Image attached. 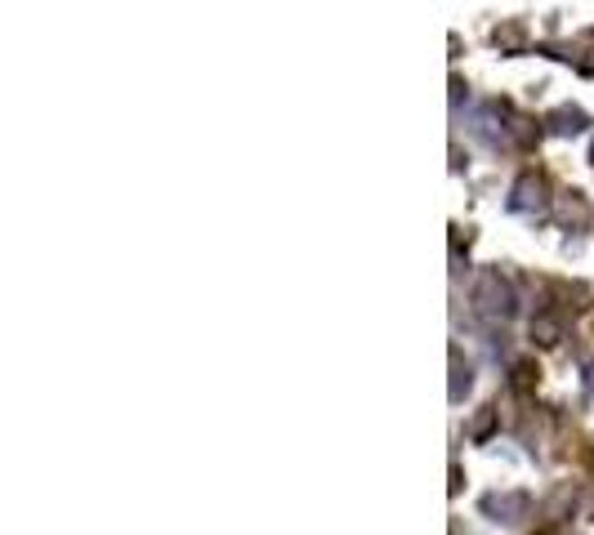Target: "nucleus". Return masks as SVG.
Wrapping results in <instances>:
<instances>
[{
  "label": "nucleus",
  "mask_w": 594,
  "mask_h": 535,
  "mask_svg": "<svg viewBox=\"0 0 594 535\" xmlns=\"http://www.w3.org/2000/svg\"><path fill=\"white\" fill-rule=\"evenodd\" d=\"M474 308L487 313V317H510L514 313V290H510V281L500 277V272H479V281H474Z\"/></svg>",
  "instance_id": "obj_1"
},
{
  "label": "nucleus",
  "mask_w": 594,
  "mask_h": 535,
  "mask_svg": "<svg viewBox=\"0 0 594 535\" xmlns=\"http://www.w3.org/2000/svg\"><path fill=\"white\" fill-rule=\"evenodd\" d=\"M549 125H554L559 134H581V130L590 125V116H586L581 107H559V112L549 116Z\"/></svg>",
  "instance_id": "obj_3"
},
{
  "label": "nucleus",
  "mask_w": 594,
  "mask_h": 535,
  "mask_svg": "<svg viewBox=\"0 0 594 535\" xmlns=\"http://www.w3.org/2000/svg\"><path fill=\"white\" fill-rule=\"evenodd\" d=\"M510 210L514 214H545V179L537 174H523L510 192Z\"/></svg>",
  "instance_id": "obj_2"
}]
</instances>
